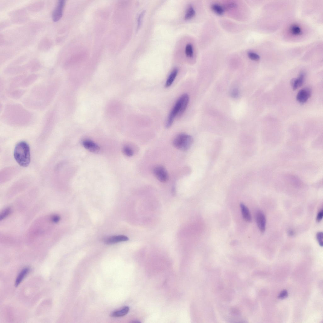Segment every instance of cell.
Masks as SVG:
<instances>
[{
  "label": "cell",
  "mask_w": 323,
  "mask_h": 323,
  "mask_svg": "<svg viewBox=\"0 0 323 323\" xmlns=\"http://www.w3.org/2000/svg\"><path fill=\"white\" fill-rule=\"evenodd\" d=\"M14 157L16 162L22 167H27L31 162L30 148L25 141H21L16 144L14 151Z\"/></svg>",
  "instance_id": "obj_1"
},
{
  "label": "cell",
  "mask_w": 323,
  "mask_h": 323,
  "mask_svg": "<svg viewBox=\"0 0 323 323\" xmlns=\"http://www.w3.org/2000/svg\"><path fill=\"white\" fill-rule=\"evenodd\" d=\"M193 142L192 137L185 134H181L176 136L173 144L176 148L182 151H187L191 147Z\"/></svg>",
  "instance_id": "obj_2"
},
{
  "label": "cell",
  "mask_w": 323,
  "mask_h": 323,
  "mask_svg": "<svg viewBox=\"0 0 323 323\" xmlns=\"http://www.w3.org/2000/svg\"><path fill=\"white\" fill-rule=\"evenodd\" d=\"M181 100L180 97L177 100L174 106L172 108L169 115L168 120L166 123V127L167 128H169L174 122L175 118H176L179 113L181 108Z\"/></svg>",
  "instance_id": "obj_3"
},
{
  "label": "cell",
  "mask_w": 323,
  "mask_h": 323,
  "mask_svg": "<svg viewBox=\"0 0 323 323\" xmlns=\"http://www.w3.org/2000/svg\"><path fill=\"white\" fill-rule=\"evenodd\" d=\"M153 173L157 179L162 182H165L169 179V176L166 169L161 166H157L153 169Z\"/></svg>",
  "instance_id": "obj_4"
},
{
  "label": "cell",
  "mask_w": 323,
  "mask_h": 323,
  "mask_svg": "<svg viewBox=\"0 0 323 323\" xmlns=\"http://www.w3.org/2000/svg\"><path fill=\"white\" fill-rule=\"evenodd\" d=\"M65 4V1L64 0H60L57 3L52 14V19L54 21L57 22L61 19Z\"/></svg>",
  "instance_id": "obj_5"
},
{
  "label": "cell",
  "mask_w": 323,
  "mask_h": 323,
  "mask_svg": "<svg viewBox=\"0 0 323 323\" xmlns=\"http://www.w3.org/2000/svg\"><path fill=\"white\" fill-rule=\"evenodd\" d=\"M256 220L258 226L260 231L264 232L266 229V218L264 213L262 211H257L256 215Z\"/></svg>",
  "instance_id": "obj_6"
},
{
  "label": "cell",
  "mask_w": 323,
  "mask_h": 323,
  "mask_svg": "<svg viewBox=\"0 0 323 323\" xmlns=\"http://www.w3.org/2000/svg\"><path fill=\"white\" fill-rule=\"evenodd\" d=\"M311 95V90L309 88H306L300 90L298 93L296 99L301 103H304L309 99Z\"/></svg>",
  "instance_id": "obj_7"
},
{
  "label": "cell",
  "mask_w": 323,
  "mask_h": 323,
  "mask_svg": "<svg viewBox=\"0 0 323 323\" xmlns=\"http://www.w3.org/2000/svg\"><path fill=\"white\" fill-rule=\"evenodd\" d=\"M129 240L127 236L124 235H115L110 236L104 240V243L107 245H110L116 244L119 242L126 241Z\"/></svg>",
  "instance_id": "obj_8"
},
{
  "label": "cell",
  "mask_w": 323,
  "mask_h": 323,
  "mask_svg": "<svg viewBox=\"0 0 323 323\" xmlns=\"http://www.w3.org/2000/svg\"><path fill=\"white\" fill-rule=\"evenodd\" d=\"M305 77L304 73L302 72L300 74L298 78H294L291 80V85L293 90H296L302 86L304 81Z\"/></svg>",
  "instance_id": "obj_9"
},
{
  "label": "cell",
  "mask_w": 323,
  "mask_h": 323,
  "mask_svg": "<svg viewBox=\"0 0 323 323\" xmlns=\"http://www.w3.org/2000/svg\"><path fill=\"white\" fill-rule=\"evenodd\" d=\"M180 97L181 100V105L180 110L176 118H179L185 112L188 105L189 101V97L186 94L182 95Z\"/></svg>",
  "instance_id": "obj_10"
},
{
  "label": "cell",
  "mask_w": 323,
  "mask_h": 323,
  "mask_svg": "<svg viewBox=\"0 0 323 323\" xmlns=\"http://www.w3.org/2000/svg\"><path fill=\"white\" fill-rule=\"evenodd\" d=\"M83 145L84 147L89 151L97 153L100 150V147L97 144L89 140H85L83 142Z\"/></svg>",
  "instance_id": "obj_11"
},
{
  "label": "cell",
  "mask_w": 323,
  "mask_h": 323,
  "mask_svg": "<svg viewBox=\"0 0 323 323\" xmlns=\"http://www.w3.org/2000/svg\"><path fill=\"white\" fill-rule=\"evenodd\" d=\"M240 207L242 217L244 220L248 222L252 221V217L249 209L244 204L241 203Z\"/></svg>",
  "instance_id": "obj_12"
},
{
  "label": "cell",
  "mask_w": 323,
  "mask_h": 323,
  "mask_svg": "<svg viewBox=\"0 0 323 323\" xmlns=\"http://www.w3.org/2000/svg\"><path fill=\"white\" fill-rule=\"evenodd\" d=\"M178 72L177 68H175L171 72L165 84L166 88H168L172 85L176 77Z\"/></svg>",
  "instance_id": "obj_13"
},
{
  "label": "cell",
  "mask_w": 323,
  "mask_h": 323,
  "mask_svg": "<svg viewBox=\"0 0 323 323\" xmlns=\"http://www.w3.org/2000/svg\"><path fill=\"white\" fill-rule=\"evenodd\" d=\"M30 270V268H26L22 270L16 279L15 284L16 287L19 286L25 276L29 272Z\"/></svg>",
  "instance_id": "obj_14"
},
{
  "label": "cell",
  "mask_w": 323,
  "mask_h": 323,
  "mask_svg": "<svg viewBox=\"0 0 323 323\" xmlns=\"http://www.w3.org/2000/svg\"><path fill=\"white\" fill-rule=\"evenodd\" d=\"M129 310V308L128 307H125L120 310L113 313L111 314V316L113 317L123 316L128 314Z\"/></svg>",
  "instance_id": "obj_15"
},
{
  "label": "cell",
  "mask_w": 323,
  "mask_h": 323,
  "mask_svg": "<svg viewBox=\"0 0 323 323\" xmlns=\"http://www.w3.org/2000/svg\"><path fill=\"white\" fill-rule=\"evenodd\" d=\"M211 9L213 12L218 15H222L224 13L223 8L217 4H212L211 6Z\"/></svg>",
  "instance_id": "obj_16"
},
{
  "label": "cell",
  "mask_w": 323,
  "mask_h": 323,
  "mask_svg": "<svg viewBox=\"0 0 323 323\" xmlns=\"http://www.w3.org/2000/svg\"><path fill=\"white\" fill-rule=\"evenodd\" d=\"M195 11L193 7L190 6L187 10L185 16V19L186 20L191 19L195 16Z\"/></svg>",
  "instance_id": "obj_17"
},
{
  "label": "cell",
  "mask_w": 323,
  "mask_h": 323,
  "mask_svg": "<svg viewBox=\"0 0 323 323\" xmlns=\"http://www.w3.org/2000/svg\"><path fill=\"white\" fill-rule=\"evenodd\" d=\"M290 31L291 33L294 35L298 36L301 35L302 31L301 28L297 25H293L290 28Z\"/></svg>",
  "instance_id": "obj_18"
},
{
  "label": "cell",
  "mask_w": 323,
  "mask_h": 323,
  "mask_svg": "<svg viewBox=\"0 0 323 323\" xmlns=\"http://www.w3.org/2000/svg\"><path fill=\"white\" fill-rule=\"evenodd\" d=\"M185 54L186 56L190 57H192L194 54L193 46L191 44H188L185 48Z\"/></svg>",
  "instance_id": "obj_19"
},
{
  "label": "cell",
  "mask_w": 323,
  "mask_h": 323,
  "mask_svg": "<svg viewBox=\"0 0 323 323\" xmlns=\"http://www.w3.org/2000/svg\"><path fill=\"white\" fill-rule=\"evenodd\" d=\"M11 211V209L10 208L7 207L5 208L1 212L0 215V220H4V219L7 217L10 214Z\"/></svg>",
  "instance_id": "obj_20"
},
{
  "label": "cell",
  "mask_w": 323,
  "mask_h": 323,
  "mask_svg": "<svg viewBox=\"0 0 323 323\" xmlns=\"http://www.w3.org/2000/svg\"><path fill=\"white\" fill-rule=\"evenodd\" d=\"M248 56L250 59L253 60L257 61L260 59V57L258 55L252 51L249 52L248 53Z\"/></svg>",
  "instance_id": "obj_21"
},
{
  "label": "cell",
  "mask_w": 323,
  "mask_h": 323,
  "mask_svg": "<svg viewBox=\"0 0 323 323\" xmlns=\"http://www.w3.org/2000/svg\"><path fill=\"white\" fill-rule=\"evenodd\" d=\"M123 152L125 155L128 157L132 156L134 154V152L132 149L127 147H125L124 148Z\"/></svg>",
  "instance_id": "obj_22"
},
{
  "label": "cell",
  "mask_w": 323,
  "mask_h": 323,
  "mask_svg": "<svg viewBox=\"0 0 323 323\" xmlns=\"http://www.w3.org/2000/svg\"><path fill=\"white\" fill-rule=\"evenodd\" d=\"M145 13V11L144 10L143 11L140 13L139 16H138V19H137V31H138L140 27H141L142 21L144 17V16Z\"/></svg>",
  "instance_id": "obj_23"
},
{
  "label": "cell",
  "mask_w": 323,
  "mask_h": 323,
  "mask_svg": "<svg viewBox=\"0 0 323 323\" xmlns=\"http://www.w3.org/2000/svg\"><path fill=\"white\" fill-rule=\"evenodd\" d=\"M316 238L319 245L321 246L322 247L323 245V233L320 232L317 233L316 235Z\"/></svg>",
  "instance_id": "obj_24"
},
{
  "label": "cell",
  "mask_w": 323,
  "mask_h": 323,
  "mask_svg": "<svg viewBox=\"0 0 323 323\" xmlns=\"http://www.w3.org/2000/svg\"><path fill=\"white\" fill-rule=\"evenodd\" d=\"M240 95L239 90L236 88L233 89L231 92V95L234 98H236L238 97Z\"/></svg>",
  "instance_id": "obj_25"
},
{
  "label": "cell",
  "mask_w": 323,
  "mask_h": 323,
  "mask_svg": "<svg viewBox=\"0 0 323 323\" xmlns=\"http://www.w3.org/2000/svg\"><path fill=\"white\" fill-rule=\"evenodd\" d=\"M288 296V292L286 290L282 291L279 295V298L283 299L286 298Z\"/></svg>",
  "instance_id": "obj_26"
},
{
  "label": "cell",
  "mask_w": 323,
  "mask_h": 323,
  "mask_svg": "<svg viewBox=\"0 0 323 323\" xmlns=\"http://www.w3.org/2000/svg\"><path fill=\"white\" fill-rule=\"evenodd\" d=\"M323 217V210H322L319 212L316 217V221L319 222L322 220Z\"/></svg>",
  "instance_id": "obj_27"
},
{
  "label": "cell",
  "mask_w": 323,
  "mask_h": 323,
  "mask_svg": "<svg viewBox=\"0 0 323 323\" xmlns=\"http://www.w3.org/2000/svg\"><path fill=\"white\" fill-rule=\"evenodd\" d=\"M236 7H237V4L236 3L234 2H230L226 4L225 8L227 9H229L235 8Z\"/></svg>",
  "instance_id": "obj_28"
},
{
  "label": "cell",
  "mask_w": 323,
  "mask_h": 323,
  "mask_svg": "<svg viewBox=\"0 0 323 323\" xmlns=\"http://www.w3.org/2000/svg\"><path fill=\"white\" fill-rule=\"evenodd\" d=\"M60 217L58 215H54L52 217L51 220L54 223H57L60 221Z\"/></svg>",
  "instance_id": "obj_29"
},
{
  "label": "cell",
  "mask_w": 323,
  "mask_h": 323,
  "mask_svg": "<svg viewBox=\"0 0 323 323\" xmlns=\"http://www.w3.org/2000/svg\"><path fill=\"white\" fill-rule=\"evenodd\" d=\"M288 234L290 236H293L294 234V232L292 230H290L288 232Z\"/></svg>",
  "instance_id": "obj_30"
}]
</instances>
